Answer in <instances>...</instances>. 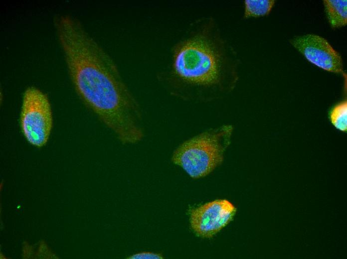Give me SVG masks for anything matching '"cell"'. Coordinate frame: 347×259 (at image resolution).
Instances as JSON below:
<instances>
[{"label":"cell","mask_w":347,"mask_h":259,"mask_svg":"<svg viewBox=\"0 0 347 259\" xmlns=\"http://www.w3.org/2000/svg\"><path fill=\"white\" fill-rule=\"evenodd\" d=\"M54 25L79 96L123 142L140 141L143 132L136 103L112 59L74 17L60 15Z\"/></svg>","instance_id":"1"},{"label":"cell","mask_w":347,"mask_h":259,"mask_svg":"<svg viewBox=\"0 0 347 259\" xmlns=\"http://www.w3.org/2000/svg\"><path fill=\"white\" fill-rule=\"evenodd\" d=\"M235 51L212 16L199 17L173 50L170 72L186 98L198 103L223 99L238 79Z\"/></svg>","instance_id":"2"},{"label":"cell","mask_w":347,"mask_h":259,"mask_svg":"<svg viewBox=\"0 0 347 259\" xmlns=\"http://www.w3.org/2000/svg\"><path fill=\"white\" fill-rule=\"evenodd\" d=\"M233 127L223 125L186 140L174 151L172 161L191 178L205 177L220 165L231 142Z\"/></svg>","instance_id":"3"},{"label":"cell","mask_w":347,"mask_h":259,"mask_svg":"<svg viewBox=\"0 0 347 259\" xmlns=\"http://www.w3.org/2000/svg\"><path fill=\"white\" fill-rule=\"evenodd\" d=\"M52 114L48 97L39 89L28 87L25 91L20 123L25 138L38 147L47 142L52 127Z\"/></svg>","instance_id":"4"},{"label":"cell","mask_w":347,"mask_h":259,"mask_svg":"<svg viewBox=\"0 0 347 259\" xmlns=\"http://www.w3.org/2000/svg\"><path fill=\"white\" fill-rule=\"evenodd\" d=\"M236 208L226 199L207 202L189 212L191 229L201 238H212L232 220Z\"/></svg>","instance_id":"5"},{"label":"cell","mask_w":347,"mask_h":259,"mask_svg":"<svg viewBox=\"0 0 347 259\" xmlns=\"http://www.w3.org/2000/svg\"><path fill=\"white\" fill-rule=\"evenodd\" d=\"M290 43L310 63L325 71L342 75L347 85L342 56L327 40L316 34H308L295 37Z\"/></svg>","instance_id":"6"},{"label":"cell","mask_w":347,"mask_h":259,"mask_svg":"<svg viewBox=\"0 0 347 259\" xmlns=\"http://www.w3.org/2000/svg\"><path fill=\"white\" fill-rule=\"evenodd\" d=\"M324 5L331 26L339 28L347 24V0H324Z\"/></svg>","instance_id":"7"},{"label":"cell","mask_w":347,"mask_h":259,"mask_svg":"<svg viewBox=\"0 0 347 259\" xmlns=\"http://www.w3.org/2000/svg\"><path fill=\"white\" fill-rule=\"evenodd\" d=\"M275 3L274 0H245L243 18H258L268 15Z\"/></svg>","instance_id":"8"},{"label":"cell","mask_w":347,"mask_h":259,"mask_svg":"<svg viewBox=\"0 0 347 259\" xmlns=\"http://www.w3.org/2000/svg\"><path fill=\"white\" fill-rule=\"evenodd\" d=\"M331 124L338 130L347 131V101L345 100L335 105L329 113Z\"/></svg>","instance_id":"9"},{"label":"cell","mask_w":347,"mask_h":259,"mask_svg":"<svg viewBox=\"0 0 347 259\" xmlns=\"http://www.w3.org/2000/svg\"><path fill=\"white\" fill-rule=\"evenodd\" d=\"M127 259H162L163 256L161 254L150 252L138 253L130 256Z\"/></svg>","instance_id":"10"}]
</instances>
